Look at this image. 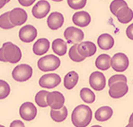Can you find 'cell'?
Returning <instances> with one entry per match:
<instances>
[{
    "label": "cell",
    "mask_w": 133,
    "mask_h": 127,
    "mask_svg": "<svg viewBox=\"0 0 133 127\" xmlns=\"http://www.w3.org/2000/svg\"><path fill=\"white\" fill-rule=\"evenodd\" d=\"M92 119V111L88 105L80 104L73 109L71 114L72 124L75 127H87Z\"/></svg>",
    "instance_id": "cell-1"
},
{
    "label": "cell",
    "mask_w": 133,
    "mask_h": 127,
    "mask_svg": "<svg viewBox=\"0 0 133 127\" xmlns=\"http://www.w3.org/2000/svg\"><path fill=\"white\" fill-rule=\"evenodd\" d=\"M22 58V52L16 45L11 42H6L0 48V61L16 64Z\"/></svg>",
    "instance_id": "cell-2"
},
{
    "label": "cell",
    "mask_w": 133,
    "mask_h": 127,
    "mask_svg": "<svg viewBox=\"0 0 133 127\" xmlns=\"http://www.w3.org/2000/svg\"><path fill=\"white\" fill-rule=\"evenodd\" d=\"M60 64H61V61L57 56L50 54V55H46L39 59L37 62V66L40 70L48 72L57 69L60 66Z\"/></svg>",
    "instance_id": "cell-3"
},
{
    "label": "cell",
    "mask_w": 133,
    "mask_h": 127,
    "mask_svg": "<svg viewBox=\"0 0 133 127\" xmlns=\"http://www.w3.org/2000/svg\"><path fill=\"white\" fill-rule=\"evenodd\" d=\"M11 75L12 78L17 82H26L32 76V68L29 65L22 64L14 67Z\"/></svg>",
    "instance_id": "cell-4"
},
{
    "label": "cell",
    "mask_w": 133,
    "mask_h": 127,
    "mask_svg": "<svg viewBox=\"0 0 133 127\" xmlns=\"http://www.w3.org/2000/svg\"><path fill=\"white\" fill-rule=\"evenodd\" d=\"M129 66L128 57L125 53L118 52L111 58V67L117 72H124Z\"/></svg>",
    "instance_id": "cell-5"
},
{
    "label": "cell",
    "mask_w": 133,
    "mask_h": 127,
    "mask_svg": "<svg viewBox=\"0 0 133 127\" xmlns=\"http://www.w3.org/2000/svg\"><path fill=\"white\" fill-rule=\"evenodd\" d=\"M64 37L68 42V44H80L84 39V32L80 29L74 28V27H69L65 30Z\"/></svg>",
    "instance_id": "cell-6"
},
{
    "label": "cell",
    "mask_w": 133,
    "mask_h": 127,
    "mask_svg": "<svg viewBox=\"0 0 133 127\" xmlns=\"http://www.w3.org/2000/svg\"><path fill=\"white\" fill-rule=\"evenodd\" d=\"M48 105L51 107V109L58 110L65 106V97L61 92L58 91H51L49 92L47 96Z\"/></svg>",
    "instance_id": "cell-7"
},
{
    "label": "cell",
    "mask_w": 133,
    "mask_h": 127,
    "mask_svg": "<svg viewBox=\"0 0 133 127\" xmlns=\"http://www.w3.org/2000/svg\"><path fill=\"white\" fill-rule=\"evenodd\" d=\"M61 82L60 76L55 73H50V74L43 75L39 79V86L43 88L51 89L59 86V83Z\"/></svg>",
    "instance_id": "cell-8"
},
{
    "label": "cell",
    "mask_w": 133,
    "mask_h": 127,
    "mask_svg": "<svg viewBox=\"0 0 133 127\" xmlns=\"http://www.w3.org/2000/svg\"><path fill=\"white\" fill-rule=\"evenodd\" d=\"M19 114L20 117L22 118V119L27 121V122H31L37 115V109H36L35 105L33 104L32 102H24L19 109Z\"/></svg>",
    "instance_id": "cell-9"
},
{
    "label": "cell",
    "mask_w": 133,
    "mask_h": 127,
    "mask_svg": "<svg viewBox=\"0 0 133 127\" xmlns=\"http://www.w3.org/2000/svg\"><path fill=\"white\" fill-rule=\"evenodd\" d=\"M27 19H28V14L23 9L15 8L10 11V20L14 27L23 25L25 22H27Z\"/></svg>",
    "instance_id": "cell-10"
},
{
    "label": "cell",
    "mask_w": 133,
    "mask_h": 127,
    "mask_svg": "<svg viewBox=\"0 0 133 127\" xmlns=\"http://www.w3.org/2000/svg\"><path fill=\"white\" fill-rule=\"evenodd\" d=\"M50 11V5L47 0H40L32 8V15L37 19L44 18L49 14Z\"/></svg>",
    "instance_id": "cell-11"
},
{
    "label": "cell",
    "mask_w": 133,
    "mask_h": 127,
    "mask_svg": "<svg viewBox=\"0 0 133 127\" xmlns=\"http://www.w3.org/2000/svg\"><path fill=\"white\" fill-rule=\"evenodd\" d=\"M89 84L96 91H101L105 87V77L102 72H92L89 76Z\"/></svg>",
    "instance_id": "cell-12"
},
{
    "label": "cell",
    "mask_w": 133,
    "mask_h": 127,
    "mask_svg": "<svg viewBox=\"0 0 133 127\" xmlns=\"http://www.w3.org/2000/svg\"><path fill=\"white\" fill-rule=\"evenodd\" d=\"M128 92V86L125 82H119L109 86V96L113 99H119L125 96Z\"/></svg>",
    "instance_id": "cell-13"
},
{
    "label": "cell",
    "mask_w": 133,
    "mask_h": 127,
    "mask_svg": "<svg viewBox=\"0 0 133 127\" xmlns=\"http://www.w3.org/2000/svg\"><path fill=\"white\" fill-rule=\"evenodd\" d=\"M37 36V30L33 26H24L19 31V39L25 43H31Z\"/></svg>",
    "instance_id": "cell-14"
},
{
    "label": "cell",
    "mask_w": 133,
    "mask_h": 127,
    "mask_svg": "<svg viewBox=\"0 0 133 127\" xmlns=\"http://www.w3.org/2000/svg\"><path fill=\"white\" fill-rule=\"evenodd\" d=\"M78 52L82 57L86 59L87 57H90V56L94 55L96 53L97 47L96 45L92 42L86 41V42H81L80 44H78Z\"/></svg>",
    "instance_id": "cell-15"
},
{
    "label": "cell",
    "mask_w": 133,
    "mask_h": 127,
    "mask_svg": "<svg viewBox=\"0 0 133 127\" xmlns=\"http://www.w3.org/2000/svg\"><path fill=\"white\" fill-rule=\"evenodd\" d=\"M90 21H91V17L87 11H78V12H75L72 16V22L81 28H85L89 25Z\"/></svg>",
    "instance_id": "cell-16"
},
{
    "label": "cell",
    "mask_w": 133,
    "mask_h": 127,
    "mask_svg": "<svg viewBox=\"0 0 133 127\" xmlns=\"http://www.w3.org/2000/svg\"><path fill=\"white\" fill-rule=\"evenodd\" d=\"M48 27L52 30V31H56L60 29L64 24V16L63 14L60 12H52L50 14V16L47 20Z\"/></svg>",
    "instance_id": "cell-17"
},
{
    "label": "cell",
    "mask_w": 133,
    "mask_h": 127,
    "mask_svg": "<svg viewBox=\"0 0 133 127\" xmlns=\"http://www.w3.org/2000/svg\"><path fill=\"white\" fill-rule=\"evenodd\" d=\"M50 47V43L47 38H40L34 43L32 47V50L35 55L41 56L49 51Z\"/></svg>",
    "instance_id": "cell-18"
},
{
    "label": "cell",
    "mask_w": 133,
    "mask_h": 127,
    "mask_svg": "<svg viewBox=\"0 0 133 127\" xmlns=\"http://www.w3.org/2000/svg\"><path fill=\"white\" fill-rule=\"evenodd\" d=\"M97 44L101 50H108L114 46V39L110 34L104 33L98 37Z\"/></svg>",
    "instance_id": "cell-19"
},
{
    "label": "cell",
    "mask_w": 133,
    "mask_h": 127,
    "mask_svg": "<svg viewBox=\"0 0 133 127\" xmlns=\"http://www.w3.org/2000/svg\"><path fill=\"white\" fill-rule=\"evenodd\" d=\"M115 16L117 17V19L120 23L127 24L128 22H131V20L133 19V11L128 6V7H124V8L118 11Z\"/></svg>",
    "instance_id": "cell-20"
},
{
    "label": "cell",
    "mask_w": 133,
    "mask_h": 127,
    "mask_svg": "<svg viewBox=\"0 0 133 127\" xmlns=\"http://www.w3.org/2000/svg\"><path fill=\"white\" fill-rule=\"evenodd\" d=\"M113 110L110 106H102L95 111V119L98 122H105L112 117Z\"/></svg>",
    "instance_id": "cell-21"
},
{
    "label": "cell",
    "mask_w": 133,
    "mask_h": 127,
    "mask_svg": "<svg viewBox=\"0 0 133 127\" xmlns=\"http://www.w3.org/2000/svg\"><path fill=\"white\" fill-rule=\"evenodd\" d=\"M95 66L100 70H108L111 66V58L108 54H101L97 57L95 61Z\"/></svg>",
    "instance_id": "cell-22"
},
{
    "label": "cell",
    "mask_w": 133,
    "mask_h": 127,
    "mask_svg": "<svg viewBox=\"0 0 133 127\" xmlns=\"http://www.w3.org/2000/svg\"><path fill=\"white\" fill-rule=\"evenodd\" d=\"M51 47H52L53 52L59 56L65 55L66 53V50H68L66 43L61 38L55 39L51 44Z\"/></svg>",
    "instance_id": "cell-23"
},
{
    "label": "cell",
    "mask_w": 133,
    "mask_h": 127,
    "mask_svg": "<svg viewBox=\"0 0 133 127\" xmlns=\"http://www.w3.org/2000/svg\"><path fill=\"white\" fill-rule=\"evenodd\" d=\"M79 80V75L77 72L75 71H69L64 78V86L66 89H72L78 83Z\"/></svg>",
    "instance_id": "cell-24"
},
{
    "label": "cell",
    "mask_w": 133,
    "mask_h": 127,
    "mask_svg": "<svg viewBox=\"0 0 133 127\" xmlns=\"http://www.w3.org/2000/svg\"><path fill=\"white\" fill-rule=\"evenodd\" d=\"M50 117L56 122H64L65 119H66V117H68V109H66V106H64L61 109H58V110L51 109L50 110Z\"/></svg>",
    "instance_id": "cell-25"
},
{
    "label": "cell",
    "mask_w": 133,
    "mask_h": 127,
    "mask_svg": "<svg viewBox=\"0 0 133 127\" xmlns=\"http://www.w3.org/2000/svg\"><path fill=\"white\" fill-rule=\"evenodd\" d=\"M80 97L87 103H92V102H94L95 99H96L93 91L87 87H84L80 90Z\"/></svg>",
    "instance_id": "cell-26"
},
{
    "label": "cell",
    "mask_w": 133,
    "mask_h": 127,
    "mask_svg": "<svg viewBox=\"0 0 133 127\" xmlns=\"http://www.w3.org/2000/svg\"><path fill=\"white\" fill-rule=\"evenodd\" d=\"M49 92L47 90H41V91L37 92L35 95V102L36 104L39 105L40 107H47L49 106L47 102V96Z\"/></svg>",
    "instance_id": "cell-27"
},
{
    "label": "cell",
    "mask_w": 133,
    "mask_h": 127,
    "mask_svg": "<svg viewBox=\"0 0 133 127\" xmlns=\"http://www.w3.org/2000/svg\"><path fill=\"white\" fill-rule=\"evenodd\" d=\"M0 28L3 30H11L14 28V26L11 24L10 20V11H7L0 15Z\"/></svg>",
    "instance_id": "cell-28"
},
{
    "label": "cell",
    "mask_w": 133,
    "mask_h": 127,
    "mask_svg": "<svg viewBox=\"0 0 133 127\" xmlns=\"http://www.w3.org/2000/svg\"><path fill=\"white\" fill-rule=\"evenodd\" d=\"M124 7H128V3L125 2V0H113L110 3L109 9H110V11L112 12V14L116 15L118 11L124 8Z\"/></svg>",
    "instance_id": "cell-29"
},
{
    "label": "cell",
    "mask_w": 133,
    "mask_h": 127,
    "mask_svg": "<svg viewBox=\"0 0 133 127\" xmlns=\"http://www.w3.org/2000/svg\"><path fill=\"white\" fill-rule=\"evenodd\" d=\"M77 47H78V44L73 45V46L70 47L69 52V58L71 59L72 61H74V62H82V61H84V60H85V58H84V57H82V56L79 54Z\"/></svg>",
    "instance_id": "cell-30"
},
{
    "label": "cell",
    "mask_w": 133,
    "mask_h": 127,
    "mask_svg": "<svg viewBox=\"0 0 133 127\" xmlns=\"http://www.w3.org/2000/svg\"><path fill=\"white\" fill-rule=\"evenodd\" d=\"M11 87L7 82L3 80H0V100L5 99L10 95Z\"/></svg>",
    "instance_id": "cell-31"
},
{
    "label": "cell",
    "mask_w": 133,
    "mask_h": 127,
    "mask_svg": "<svg viewBox=\"0 0 133 127\" xmlns=\"http://www.w3.org/2000/svg\"><path fill=\"white\" fill-rule=\"evenodd\" d=\"M68 4L73 10H80L86 6L87 0H68Z\"/></svg>",
    "instance_id": "cell-32"
},
{
    "label": "cell",
    "mask_w": 133,
    "mask_h": 127,
    "mask_svg": "<svg viewBox=\"0 0 133 127\" xmlns=\"http://www.w3.org/2000/svg\"><path fill=\"white\" fill-rule=\"evenodd\" d=\"M119 82H125L127 83L128 82V79L125 77V75L123 74H116V75H113V76H111L109 78V80H108V86H111L112 84L116 83H119Z\"/></svg>",
    "instance_id": "cell-33"
},
{
    "label": "cell",
    "mask_w": 133,
    "mask_h": 127,
    "mask_svg": "<svg viewBox=\"0 0 133 127\" xmlns=\"http://www.w3.org/2000/svg\"><path fill=\"white\" fill-rule=\"evenodd\" d=\"M127 36L130 40H133V23L128 26V29H127Z\"/></svg>",
    "instance_id": "cell-34"
},
{
    "label": "cell",
    "mask_w": 133,
    "mask_h": 127,
    "mask_svg": "<svg viewBox=\"0 0 133 127\" xmlns=\"http://www.w3.org/2000/svg\"><path fill=\"white\" fill-rule=\"evenodd\" d=\"M34 1L35 0H18V2L24 7H30L34 3Z\"/></svg>",
    "instance_id": "cell-35"
},
{
    "label": "cell",
    "mask_w": 133,
    "mask_h": 127,
    "mask_svg": "<svg viewBox=\"0 0 133 127\" xmlns=\"http://www.w3.org/2000/svg\"><path fill=\"white\" fill-rule=\"evenodd\" d=\"M10 127H25V125L21 121H14L11 123Z\"/></svg>",
    "instance_id": "cell-36"
},
{
    "label": "cell",
    "mask_w": 133,
    "mask_h": 127,
    "mask_svg": "<svg viewBox=\"0 0 133 127\" xmlns=\"http://www.w3.org/2000/svg\"><path fill=\"white\" fill-rule=\"evenodd\" d=\"M11 1V0H0V9H2L4 6L7 4V3H9Z\"/></svg>",
    "instance_id": "cell-37"
},
{
    "label": "cell",
    "mask_w": 133,
    "mask_h": 127,
    "mask_svg": "<svg viewBox=\"0 0 133 127\" xmlns=\"http://www.w3.org/2000/svg\"><path fill=\"white\" fill-rule=\"evenodd\" d=\"M128 122L129 123H133V113L130 115V117H129V121H128Z\"/></svg>",
    "instance_id": "cell-38"
},
{
    "label": "cell",
    "mask_w": 133,
    "mask_h": 127,
    "mask_svg": "<svg viewBox=\"0 0 133 127\" xmlns=\"http://www.w3.org/2000/svg\"><path fill=\"white\" fill-rule=\"evenodd\" d=\"M125 127H133V123H128Z\"/></svg>",
    "instance_id": "cell-39"
},
{
    "label": "cell",
    "mask_w": 133,
    "mask_h": 127,
    "mask_svg": "<svg viewBox=\"0 0 133 127\" xmlns=\"http://www.w3.org/2000/svg\"><path fill=\"white\" fill-rule=\"evenodd\" d=\"M52 1H55V2H61L63 0H52Z\"/></svg>",
    "instance_id": "cell-40"
},
{
    "label": "cell",
    "mask_w": 133,
    "mask_h": 127,
    "mask_svg": "<svg viewBox=\"0 0 133 127\" xmlns=\"http://www.w3.org/2000/svg\"><path fill=\"white\" fill-rule=\"evenodd\" d=\"M91 127H102V126H100V125H93V126Z\"/></svg>",
    "instance_id": "cell-41"
},
{
    "label": "cell",
    "mask_w": 133,
    "mask_h": 127,
    "mask_svg": "<svg viewBox=\"0 0 133 127\" xmlns=\"http://www.w3.org/2000/svg\"><path fill=\"white\" fill-rule=\"evenodd\" d=\"M0 127H5V126H4V125H1V124H0Z\"/></svg>",
    "instance_id": "cell-42"
}]
</instances>
